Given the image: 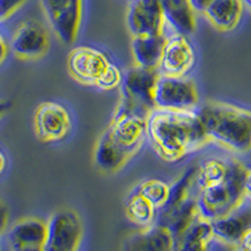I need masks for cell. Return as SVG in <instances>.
I'll return each instance as SVG.
<instances>
[{"mask_svg":"<svg viewBox=\"0 0 251 251\" xmlns=\"http://www.w3.org/2000/svg\"><path fill=\"white\" fill-rule=\"evenodd\" d=\"M147 138L154 153L166 162H177L210 143L197 111H165L150 113Z\"/></svg>","mask_w":251,"mask_h":251,"instance_id":"obj_1","label":"cell"},{"mask_svg":"<svg viewBox=\"0 0 251 251\" xmlns=\"http://www.w3.org/2000/svg\"><path fill=\"white\" fill-rule=\"evenodd\" d=\"M210 142L228 151L246 153L251 150V111L236 104L208 100L197 111Z\"/></svg>","mask_w":251,"mask_h":251,"instance_id":"obj_2","label":"cell"},{"mask_svg":"<svg viewBox=\"0 0 251 251\" xmlns=\"http://www.w3.org/2000/svg\"><path fill=\"white\" fill-rule=\"evenodd\" d=\"M248 167L235 158L227 176L220 182L197 190V206L203 219L212 221L230 214L246 201L245 176Z\"/></svg>","mask_w":251,"mask_h":251,"instance_id":"obj_3","label":"cell"},{"mask_svg":"<svg viewBox=\"0 0 251 251\" xmlns=\"http://www.w3.org/2000/svg\"><path fill=\"white\" fill-rule=\"evenodd\" d=\"M197 167L188 169L171 185L169 201L157 211L156 224L169 228L174 239L183 234L200 216L196 190Z\"/></svg>","mask_w":251,"mask_h":251,"instance_id":"obj_4","label":"cell"},{"mask_svg":"<svg viewBox=\"0 0 251 251\" xmlns=\"http://www.w3.org/2000/svg\"><path fill=\"white\" fill-rule=\"evenodd\" d=\"M151 112L132 107L120 100L107 129L114 142L131 157L137 153L147 138V123Z\"/></svg>","mask_w":251,"mask_h":251,"instance_id":"obj_5","label":"cell"},{"mask_svg":"<svg viewBox=\"0 0 251 251\" xmlns=\"http://www.w3.org/2000/svg\"><path fill=\"white\" fill-rule=\"evenodd\" d=\"M154 108L165 111H196L200 94L194 79L160 75L153 93Z\"/></svg>","mask_w":251,"mask_h":251,"instance_id":"obj_6","label":"cell"},{"mask_svg":"<svg viewBox=\"0 0 251 251\" xmlns=\"http://www.w3.org/2000/svg\"><path fill=\"white\" fill-rule=\"evenodd\" d=\"M83 237V223L73 208H60L47 221L44 251H78Z\"/></svg>","mask_w":251,"mask_h":251,"instance_id":"obj_7","label":"cell"},{"mask_svg":"<svg viewBox=\"0 0 251 251\" xmlns=\"http://www.w3.org/2000/svg\"><path fill=\"white\" fill-rule=\"evenodd\" d=\"M44 14L58 39L64 44L77 40L83 19V0H40Z\"/></svg>","mask_w":251,"mask_h":251,"instance_id":"obj_8","label":"cell"},{"mask_svg":"<svg viewBox=\"0 0 251 251\" xmlns=\"http://www.w3.org/2000/svg\"><path fill=\"white\" fill-rule=\"evenodd\" d=\"M158 77V69L133 64L123 73L120 100L146 112H152L154 109V87Z\"/></svg>","mask_w":251,"mask_h":251,"instance_id":"obj_9","label":"cell"},{"mask_svg":"<svg viewBox=\"0 0 251 251\" xmlns=\"http://www.w3.org/2000/svg\"><path fill=\"white\" fill-rule=\"evenodd\" d=\"M34 132L43 143H58L66 140L73 129V118L64 104L54 100L40 103L34 112Z\"/></svg>","mask_w":251,"mask_h":251,"instance_id":"obj_10","label":"cell"},{"mask_svg":"<svg viewBox=\"0 0 251 251\" xmlns=\"http://www.w3.org/2000/svg\"><path fill=\"white\" fill-rule=\"evenodd\" d=\"M111 63L108 55L100 49L80 46L69 51L67 68L71 77L78 83L87 87H96Z\"/></svg>","mask_w":251,"mask_h":251,"instance_id":"obj_11","label":"cell"},{"mask_svg":"<svg viewBox=\"0 0 251 251\" xmlns=\"http://www.w3.org/2000/svg\"><path fill=\"white\" fill-rule=\"evenodd\" d=\"M196 53L188 35L170 33L166 35L158 72L170 77H186L194 69Z\"/></svg>","mask_w":251,"mask_h":251,"instance_id":"obj_12","label":"cell"},{"mask_svg":"<svg viewBox=\"0 0 251 251\" xmlns=\"http://www.w3.org/2000/svg\"><path fill=\"white\" fill-rule=\"evenodd\" d=\"M10 50L20 59H39L47 54L50 47L49 33L38 20H25L13 31Z\"/></svg>","mask_w":251,"mask_h":251,"instance_id":"obj_13","label":"cell"},{"mask_svg":"<svg viewBox=\"0 0 251 251\" xmlns=\"http://www.w3.org/2000/svg\"><path fill=\"white\" fill-rule=\"evenodd\" d=\"M126 20L132 37L165 34L166 22L161 0H131Z\"/></svg>","mask_w":251,"mask_h":251,"instance_id":"obj_14","label":"cell"},{"mask_svg":"<svg viewBox=\"0 0 251 251\" xmlns=\"http://www.w3.org/2000/svg\"><path fill=\"white\" fill-rule=\"evenodd\" d=\"M211 228L215 240L237 248L240 240L251 228V205L244 202L230 214L212 220Z\"/></svg>","mask_w":251,"mask_h":251,"instance_id":"obj_15","label":"cell"},{"mask_svg":"<svg viewBox=\"0 0 251 251\" xmlns=\"http://www.w3.org/2000/svg\"><path fill=\"white\" fill-rule=\"evenodd\" d=\"M175 239L160 224L142 227L126 237L122 251H174Z\"/></svg>","mask_w":251,"mask_h":251,"instance_id":"obj_16","label":"cell"},{"mask_svg":"<svg viewBox=\"0 0 251 251\" xmlns=\"http://www.w3.org/2000/svg\"><path fill=\"white\" fill-rule=\"evenodd\" d=\"M131 158L132 157L122 147L114 142L108 129H104L94 147V166L103 174L111 175L123 169Z\"/></svg>","mask_w":251,"mask_h":251,"instance_id":"obj_17","label":"cell"},{"mask_svg":"<svg viewBox=\"0 0 251 251\" xmlns=\"http://www.w3.org/2000/svg\"><path fill=\"white\" fill-rule=\"evenodd\" d=\"M166 28L165 34L191 35L196 29L195 9L190 0H161Z\"/></svg>","mask_w":251,"mask_h":251,"instance_id":"obj_18","label":"cell"},{"mask_svg":"<svg viewBox=\"0 0 251 251\" xmlns=\"http://www.w3.org/2000/svg\"><path fill=\"white\" fill-rule=\"evenodd\" d=\"M243 10V0H212L202 14L216 30L231 31L239 25Z\"/></svg>","mask_w":251,"mask_h":251,"instance_id":"obj_19","label":"cell"},{"mask_svg":"<svg viewBox=\"0 0 251 251\" xmlns=\"http://www.w3.org/2000/svg\"><path fill=\"white\" fill-rule=\"evenodd\" d=\"M165 40L166 34L132 37L131 50L134 64L145 67V68L158 69Z\"/></svg>","mask_w":251,"mask_h":251,"instance_id":"obj_20","label":"cell"},{"mask_svg":"<svg viewBox=\"0 0 251 251\" xmlns=\"http://www.w3.org/2000/svg\"><path fill=\"white\" fill-rule=\"evenodd\" d=\"M47 237V221L38 217H25L14 224L8 232L9 246H44Z\"/></svg>","mask_w":251,"mask_h":251,"instance_id":"obj_21","label":"cell"},{"mask_svg":"<svg viewBox=\"0 0 251 251\" xmlns=\"http://www.w3.org/2000/svg\"><path fill=\"white\" fill-rule=\"evenodd\" d=\"M212 239L211 221L200 215L181 236L175 239L174 251H208Z\"/></svg>","mask_w":251,"mask_h":251,"instance_id":"obj_22","label":"cell"},{"mask_svg":"<svg viewBox=\"0 0 251 251\" xmlns=\"http://www.w3.org/2000/svg\"><path fill=\"white\" fill-rule=\"evenodd\" d=\"M125 212L127 219L140 228L156 224L157 208L136 191L132 192L126 200Z\"/></svg>","mask_w":251,"mask_h":251,"instance_id":"obj_23","label":"cell"},{"mask_svg":"<svg viewBox=\"0 0 251 251\" xmlns=\"http://www.w3.org/2000/svg\"><path fill=\"white\" fill-rule=\"evenodd\" d=\"M133 191L142 195L146 200H149L158 211L169 201L170 194H171V185L160 178H149L137 185Z\"/></svg>","mask_w":251,"mask_h":251,"instance_id":"obj_24","label":"cell"},{"mask_svg":"<svg viewBox=\"0 0 251 251\" xmlns=\"http://www.w3.org/2000/svg\"><path fill=\"white\" fill-rule=\"evenodd\" d=\"M123 73L125 72L116 63L112 62L108 68L106 69V72L103 73L102 77L98 79L96 87L102 89V91H112V89L118 88L122 84Z\"/></svg>","mask_w":251,"mask_h":251,"instance_id":"obj_25","label":"cell"},{"mask_svg":"<svg viewBox=\"0 0 251 251\" xmlns=\"http://www.w3.org/2000/svg\"><path fill=\"white\" fill-rule=\"evenodd\" d=\"M28 0H0V22L17 13Z\"/></svg>","mask_w":251,"mask_h":251,"instance_id":"obj_26","label":"cell"},{"mask_svg":"<svg viewBox=\"0 0 251 251\" xmlns=\"http://www.w3.org/2000/svg\"><path fill=\"white\" fill-rule=\"evenodd\" d=\"M9 226V208L3 200H0V237L5 234Z\"/></svg>","mask_w":251,"mask_h":251,"instance_id":"obj_27","label":"cell"},{"mask_svg":"<svg viewBox=\"0 0 251 251\" xmlns=\"http://www.w3.org/2000/svg\"><path fill=\"white\" fill-rule=\"evenodd\" d=\"M9 50H10V46H9V43L6 42L3 33L0 31V66L3 64L4 60H5L6 57H8Z\"/></svg>","mask_w":251,"mask_h":251,"instance_id":"obj_28","label":"cell"},{"mask_svg":"<svg viewBox=\"0 0 251 251\" xmlns=\"http://www.w3.org/2000/svg\"><path fill=\"white\" fill-rule=\"evenodd\" d=\"M239 251H251V228H249L237 245Z\"/></svg>","mask_w":251,"mask_h":251,"instance_id":"obj_29","label":"cell"},{"mask_svg":"<svg viewBox=\"0 0 251 251\" xmlns=\"http://www.w3.org/2000/svg\"><path fill=\"white\" fill-rule=\"evenodd\" d=\"M10 251H44V246L40 245H13Z\"/></svg>","mask_w":251,"mask_h":251,"instance_id":"obj_30","label":"cell"},{"mask_svg":"<svg viewBox=\"0 0 251 251\" xmlns=\"http://www.w3.org/2000/svg\"><path fill=\"white\" fill-rule=\"evenodd\" d=\"M190 1H191L192 6H194L195 12L202 13L203 10H205L206 6L211 3L212 0H190Z\"/></svg>","mask_w":251,"mask_h":251,"instance_id":"obj_31","label":"cell"},{"mask_svg":"<svg viewBox=\"0 0 251 251\" xmlns=\"http://www.w3.org/2000/svg\"><path fill=\"white\" fill-rule=\"evenodd\" d=\"M245 197L246 200L251 201V167H248L245 176Z\"/></svg>","mask_w":251,"mask_h":251,"instance_id":"obj_32","label":"cell"},{"mask_svg":"<svg viewBox=\"0 0 251 251\" xmlns=\"http://www.w3.org/2000/svg\"><path fill=\"white\" fill-rule=\"evenodd\" d=\"M6 165H8V160H6V156L1 150H0V175L3 174L6 169Z\"/></svg>","mask_w":251,"mask_h":251,"instance_id":"obj_33","label":"cell"},{"mask_svg":"<svg viewBox=\"0 0 251 251\" xmlns=\"http://www.w3.org/2000/svg\"><path fill=\"white\" fill-rule=\"evenodd\" d=\"M10 106H12V104L9 102H6V100H0V118L3 117L4 114H5V112L10 108Z\"/></svg>","mask_w":251,"mask_h":251,"instance_id":"obj_34","label":"cell"}]
</instances>
